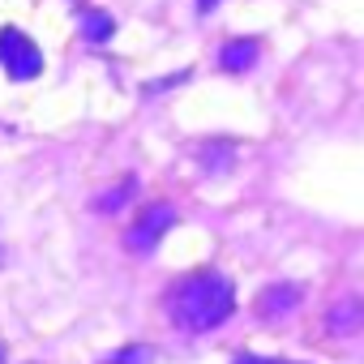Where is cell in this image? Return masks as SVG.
I'll list each match as a JSON object with an SVG mask.
<instances>
[{
	"mask_svg": "<svg viewBox=\"0 0 364 364\" xmlns=\"http://www.w3.org/2000/svg\"><path fill=\"white\" fill-rule=\"evenodd\" d=\"M232 309H236V287L228 274H215V270L189 274L171 291V321L180 330H193V334L223 326L232 317Z\"/></svg>",
	"mask_w": 364,
	"mask_h": 364,
	"instance_id": "cell-1",
	"label": "cell"
},
{
	"mask_svg": "<svg viewBox=\"0 0 364 364\" xmlns=\"http://www.w3.org/2000/svg\"><path fill=\"white\" fill-rule=\"evenodd\" d=\"M0 65H5V73H9L14 82H31V77H39V69H43V52L35 48V39H31L26 31L5 26V31H0Z\"/></svg>",
	"mask_w": 364,
	"mask_h": 364,
	"instance_id": "cell-2",
	"label": "cell"
},
{
	"mask_svg": "<svg viewBox=\"0 0 364 364\" xmlns=\"http://www.w3.org/2000/svg\"><path fill=\"white\" fill-rule=\"evenodd\" d=\"M171 223H176V210H171V206H163V202L146 206V210L137 215V223L124 232V249H129V253H150V249L171 232Z\"/></svg>",
	"mask_w": 364,
	"mask_h": 364,
	"instance_id": "cell-3",
	"label": "cell"
},
{
	"mask_svg": "<svg viewBox=\"0 0 364 364\" xmlns=\"http://www.w3.org/2000/svg\"><path fill=\"white\" fill-rule=\"evenodd\" d=\"M300 296H304V291H300L296 283H274V287H266V291L257 296V317H262V321H283V317L296 313Z\"/></svg>",
	"mask_w": 364,
	"mask_h": 364,
	"instance_id": "cell-4",
	"label": "cell"
},
{
	"mask_svg": "<svg viewBox=\"0 0 364 364\" xmlns=\"http://www.w3.org/2000/svg\"><path fill=\"white\" fill-rule=\"evenodd\" d=\"M257 39H232V43H223L219 48V65L228 69V73H249L253 65H257Z\"/></svg>",
	"mask_w": 364,
	"mask_h": 364,
	"instance_id": "cell-5",
	"label": "cell"
},
{
	"mask_svg": "<svg viewBox=\"0 0 364 364\" xmlns=\"http://www.w3.org/2000/svg\"><path fill=\"white\" fill-rule=\"evenodd\" d=\"M326 326H330L334 334H355V330H364V300H343V304H334V309L326 313Z\"/></svg>",
	"mask_w": 364,
	"mask_h": 364,
	"instance_id": "cell-6",
	"label": "cell"
},
{
	"mask_svg": "<svg viewBox=\"0 0 364 364\" xmlns=\"http://www.w3.org/2000/svg\"><path fill=\"white\" fill-rule=\"evenodd\" d=\"M77 26H82V39H90V43H107V39L116 35V22H112V14H103V9H86Z\"/></svg>",
	"mask_w": 364,
	"mask_h": 364,
	"instance_id": "cell-7",
	"label": "cell"
},
{
	"mask_svg": "<svg viewBox=\"0 0 364 364\" xmlns=\"http://www.w3.org/2000/svg\"><path fill=\"white\" fill-rule=\"evenodd\" d=\"M146 360H150V347H124L107 355V364H146Z\"/></svg>",
	"mask_w": 364,
	"mask_h": 364,
	"instance_id": "cell-8",
	"label": "cell"
},
{
	"mask_svg": "<svg viewBox=\"0 0 364 364\" xmlns=\"http://www.w3.org/2000/svg\"><path fill=\"white\" fill-rule=\"evenodd\" d=\"M129 193H133V180H124V185H120V189H112V193H103V198H99L95 206H99V210H116V206H120V202H124Z\"/></svg>",
	"mask_w": 364,
	"mask_h": 364,
	"instance_id": "cell-9",
	"label": "cell"
},
{
	"mask_svg": "<svg viewBox=\"0 0 364 364\" xmlns=\"http://www.w3.org/2000/svg\"><path fill=\"white\" fill-rule=\"evenodd\" d=\"M232 364H296V360H274V355H236Z\"/></svg>",
	"mask_w": 364,
	"mask_h": 364,
	"instance_id": "cell-10",
	"label": "cell"
},
{
	"mask_svg": "<svg viewBox=\"0 0 364 364\" xmlns=\"http://www.w3.org/2000/svg\"><path fill=\"white\" fill-rule=\"evenodd\" d=\"M215 5H219V0H198V9H202V14H210Z\"/></svg>",
	"mask_w": 364,
	"mask_h": 364,
	"instance_id": "cell-11",
	"label": "cell"
},
{
	"mask_svg": "<svg viewBox=\"0 0 364 364\" xmlns=\"http://www.w3.org/2000/svg\"><path fill=\"white\" fill-rule=\"evenodd\" d=\"M0 364H5V347H0Z\"/></svg>",
	"mask_w": 364,
	"mask_h": 364,
	"instance_id": "cell-12",
	"label": "cell"
}]
</instances>
